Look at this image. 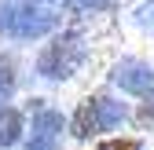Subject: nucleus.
I'll return each instance as SVG.
<instances>
[{
    "label": "nucleus",
    "mask_w": 154,
    "mask_h": 150,
    "mask_svg": "<svg viewBox=\"0 0 154 150\" xmlns=\"http://www.w3.org/2000/svg\"><path fill=\"white\" fill-rule=\"evenodd\" d=\"M99 150H140L136 143H103Z\"/></svg>",
    "instance_id": "f257e3e1"
}]
</instances>
